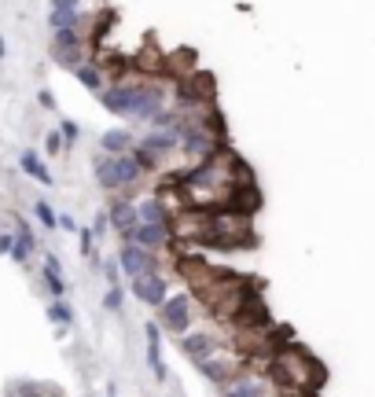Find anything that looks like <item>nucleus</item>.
Returning a JSON list of instances; mask_svg holds the SVG:
<instances>
[{
  "instance_id": "nucleus-11",
  "label": "nucleus",
  "mask_w": 375,
  "mask_h": 397,
  "mask_svg": "<svg viewBox=\"0 0 375 397\" xmlns=\"http://www.w3.org/2000/svg\"><path fill=\"white\" fill-rule=\"evenodd\" d=\"M52 56H56L63 67H81V37L74 30H59L56 41H52Z\"/></svg>"
},
{
  "instance_id": "nucleus-14",
  "label": "nucleus",
  "mask_w": 375,
  "mask_h": 397,
  "mask_svg": "<svg viewBox=\"0 0 375 397\" xmlns=\"http://www.w3.org/2000/svg\"><path fill=\"white\" fill-rule=\"evenodd\" d=\"M136 210H140L144 224H173V210H169V202L162 195H151V199L136 202Z\"/></svg>"
},
{
  "instance_id": "nucleus-5",
  "label": "nucleus",
  "mask_w": 375,
  "mask_h": 397,
  "mask_svg": "<svg viewBox=\"0 0 375 397\" xmlns=\"http://www.w3.org/2000/svg\"><path fill=\"white\" fill-rule=\"evenodd\" d=\"M129 291H133L136 302H144L151 309H162L166 298H169V283H166L162 272H144V276H136V280H129Z\"/></svg>"
},
{
  "instance_id": "nucleus-18",
  "label": "nucleus",
  "mask_w": 375,
  "mask_h": 397,
  "mask_svg": "<svg viewBox=\"0 0 375 397\" xmlns=\"http://www.w3.org/2000/svg\"><path fill=\"white\" fill-rule=\"evenodd\" d=\"M23 169H26V173L34 177V180H41V184H52V173L37 162V155H23Z\"/></svg>"
},
{
  "instance_id": "nucleus-6",
  "label": "nucleus",
  "mask_w": 375,
  "mask_h": 397,
  "mask_svg": "<svg viewBox=\"0 0 375 397\" xmlns=\"http://www.w3.org/2000/svg\"><path fill=\"white\" fill-rule=\"evenodd\" d=\"M118 265H122V272L129 276V280H136V276H144V272H158L155 250H144V246H136V243H125L122 250H118Z\"/></svg>"
},
{
  "instance_id": "nucleus-21",
  "label": "nucleus",
  "mask_w": 375,
  "mask_h": 397,
  "mask_svg": "<svg viewBox=\"0 0 375 397\" xmlns=\"http://www.w3.org/2000/svg\"><path fill=\"white\" fill-rule=\"evenodd\" d=\"M48 316H52V320H59V324H70V309H67V302H52Z\"/></svg>"
},
{
  "instance_id": "nucleus-15",
  "label": "nucleus",
  "mask_w": 375,
  "mask_h": 397,
  "mask_svg": "<svg viewBox=\"0 0 375 397\" xmlns=\"http://www.w3.org/2000/svg\"><path fill=\"white\" fill-rule=\"evenodd\" d=\"M224 397H272V386L254 379V375H243L232 386H224Z\"/></svg>"
},
{
  "instance_id": "nucleus-1",
  "label": "nucleus",
  "mask_w": 375,
  "mask_h": 397,
  "mask_svg": "<svg viewBox=\"0 0 375 397\" xmlns=\"http://www.w3.org/2000/svg\"><path fill=\"white\" fill-rule=\"evenodd\" d=\"M269 379L280 390V397H313L324 386V364L306 346H283L269 361Z\"/></svg>"
},
{
  "instance_id": "nucleus-19",
  "label": "nucleus",
  "mask_w": 375,
  "mask_h": 397,
  "mask_svg": "<svg viewBox=\"0 0 375 397\" xmlns=\"http://www.w3.org/2000/svg\"><path fill=\"white\" fill-rule=\"evenodd\" d=\"M45 280H48V287L56 294H63V287H67V283H63V269H59L56 257H48V261H45Z\"/></svg>"
},
{
  "instance_id": "nucleus-3",
  "label": "nucleus",
  "mask_w": 375,
  "mask_h": 397,
  "mask_svg": "<svg viewBox=\"0 0 375 397\" xmlns=\"http://www.w3.org/2000/svg\"><path fill=\"white\" fill-rule=\"evenodd\" d=\"M92 169H96V180H100L103 191H125V188L140 184V177H144L133 151L129 155H100Z\"/></svg>"
},
{
  "instance_id": "nucleus-4",
  "label": "nucleus",
  "mask_w": 375,
  "mask_h": 397,
  "mask_svg": "<svg viewBox=\"0 0 375 397\" xmlns=\"http://www.w3.org/2000/svg\"><path fill=\"white\" fill-rule=\"evenodd\" d=\"M158 328L169 331V335L184 339L191 331V294H173L166 298V305L158 309Z\"/></svg>"
},
{
  "instance_id": "nucleus-10",
  "label": "nucleus",
  "mask_w": 375,
  "mask_h": 397,
  "mask_svg": "<svg viewBox=\"0 0 375 397\" xmlns=\"http://www.w3.org/2000/svg\"><path fill=\"white\" fill-rule=\"evenodd\" d=\"M136 147L151 151L155 158H166V155H173L177 147H180V129H147L144 140L136 144Z\"/></svg>"
},
{
  "instance_id": "nucleus-16",
  "label": "nucleus",
  "mask_w": 375,
  "mask_h": 397,
  "mask_svg": "<svg viewBox=\"0 0 375 397\" xmlns=\"http://www.w3.org/2000/svg\"><path fill=\"white\" fill-rule=\"evenodd\" d=\"M100 147H103V155H129L133 136L125 133V129H111V133L100 136Z\"/></svg>"
},
{
  "instance_id": "nucleus-7",
  "label": "nucleus",
  "mask_w": 375,
  "mask_h": 397,
  "mask_svg": "<svg viewBox=\"0 0 375 397\" xmlns=\"http://www.w3.org/2000/svg\"><path fill=\"white\" fill-rule=\"evenodd\" d=\"M180 350H184V357L191 364H199V361H210V357H217V350H221V339L213 335V331H188L184 339H180Z\"/></svg>"
},
{
  "instance_id": "nucleus-22",
  "label": "nucleus",
  "mask_w": 375,
  "mask_h": 397,
  "mask_svg": "<svg viewBox=\"0 0 375 397\" xmlns=\"http://www.w3.org/2000/svg\"><path fill=\"white\" fill-rule=\"evenodd\" d=\"M103 272H107V283H111V287H118V280H122V265H118L114 257L103 265Z\"/></svg>"
},
{
  "instance_id": "nucleus-17",
  "label": "nucleus",
  "mask_w": 375,
  "mask_h": 397,
  "mask_svg": "<svg viewBox=\"0 0 375 397\" xmlns=\"http://www.w3.org/2000/svg\"><path fill=\"white\" fill-rule=\"evenodd\" d=\"M74 74H78V81L85 85V89L103 92V70H100V67H92V63H81V67L74 70Z\"/></svg>"
},
{
  "instance_id": "nucleus-9",
  "label": "nucleus",
  "mask_w": 375,
  "mask_h": 397,
  "mask_svg": "<svg viewBox=\"0 0 375 397\" xmlns=\"http://www.w3.org/2000/svg\"><path fill=\"white\" fill-rule=\"evenodd\" d=\"M107 217H111V224H114V232L122 235V239H129L133 235V228L140 224V210H136V202L133 199H114L111 202V210H107Z\"/></svg>"
},
{
  "instance_id": "nucleus-20",
  "label": "nucleus",
  "mask_w": 375,
  "mask_h": 397,
  "mask_svg": "<svg viewBox=\"0 0 375 397\" xmlns=\"http://www.w3.org/2000/svg\"><path fill=\"white\" fill-rule=\"evenodd\" d=\"M103 309H111V313H118V309H122V287H111V291H107Z\"/></svg>"
},
{
  "instance_id": "nucleus-26",
  "label": "nucleus",
  "mask_w": 375,
  "mask_h": 397,
  "mask_svg": "<svg viewBox=\"0 0 375 397\" xmlns=\"http://www.w3.org/2000/svg\"><path fill=\"white\" fill-rule=\"evenodd\" d=\"M59 228H67V232H78V221H74V217H67V213H63V217H59Z\"/></svg>"
},
{
  "instance_id": "nucleus-23",
  "label": "nucleus",
  "mask_w": 375,
  "mask_h": 397,
  "mask_svg": "<svg viewBox=\"0 0 375 397\" xmlns=\"http://www.w3.org/2000/svg\"><path fill=\"white\" fill-rule=\"evenodd\" d=\"M37 217H41V224L56 228V213H52V206H48V202H37Z\"/></svg>"
},
{
  "instance_id": "nucleus-8",
  "label": "nucleus",
  "mask_w": 375,
  "mask_h": 397,
  "mask_svg": "<svg viewBox=\"0 0 375 397\" xmlns=\"http://www.w3.org/2000/svg\"><path fill=\"white\" fill-rule=\"evenodd\" d=\"M177 235H173V224H136L133 235L125 243H136V246H144V250H162V246H169Z\"/></svg>"
},
{
  "instance_id": "nucleus-12",
  "label": "nucleus",
  "mask_w": 375,
  "mask_h": 397,
  "mask_svg": "<svg viewBox=\"0 0 375 397\" xmlns=\"http://www.w3.org/2000/svg\"><path fill=\"white\" fill-rule=\"evenodd\" d=\"M144 346H147V368L158 383H166V357H162V328L147 324L144 328Z\"/></svg>"
},
{
  "instance_id": "nucleus-27",
  "label": "nucleus",
  "mask_w": 375,
  "mask_h": 397,
  "mask_svg": "<svg viewBox=\"0 0 375 397\" xmlns=\"http://www.w3.org/2000/svg\"><path fill=\"white\" fill-rule=\"evenodd\" d=\"M59 147H63V133H52L48 136V151H59Z\"/></svg>"
},
{
  "instance_id": "nucleus-13",
  "label": "nucleus",
  "mask_w": 375,
  "mask_h": 397,
  "mask_svg": "<svg viewBox=\"0 0 375 397\" xmlns=\"http://www.w3.org/2000/svg\"><path fill=\"white\" fill-rule=\"evenodd\" d=\"M202 379H210L213 386H232L235 383V364L224 361V357H210V361H199L195 364Z\"/></svg>"
},
{
  "instance_id": "nucleus-2",
  "label": "nucleus",
  "mask_w": 375,
  "mask_h": 397,
  "mask_svg": "<svg viewBox=\"0 0 375 397\" xmlns=\"http://www.w3.org/2000/svg\"><path fill=\"white\" fill-rule=\"evenodd\" d=\"M103 107L118 118H136V122L151 125L158 114L166 111V89L147 81H122L103 89Z\"/></svg>"
},
{
  "instance_id": "nucleus-25",
  "label": "nucleus",
  "mask_w": 375,
  "mask_h": 397,
  "mask_svg": "<svg viewBox=\"0 0 375 397\" xmlns=\"http://www.w3.org/2000/svg\"><path fill=\"white\" fill-rule=\"evenodd\" d=\"M59 133H63V140H70V144H74V140L81 136V129L74 125V122H63V125H59Z\"/></svg>"
},
{
  "instance_id": "nucleus-24",
  "label": "nucleus",
  "mask_w": 375,
  "mask_h": 397,
  "mask_svg": "<svg viewBox=\"0 0 375 397\" xmlns=\"http://www.w3.org/2000/svg\"><path fill=\"white\" fill-rule=\"evenodd\" d=\"M81 0H52V12H78Z\"/></svg>"
}]
</instances>
